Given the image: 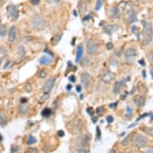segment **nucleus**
Returning <instances> with one entry per match:
<instances>
[{"instance_id":"obj_32","label":"nucleus","mask_w":153,"mask_h":153,"mask_svg":"<svg viewBox=\"0 0 153 153\" xmlns=\"http://www.w3.org/2000/svg\"><path fill=\"white\" fill-rule=\"evenodd\" d=\"M39 77L42 78V79H43V78H46L47 77V72H46V71L45 70H41L40 71H39Z\"/></svg>"},{"instance_id":"obj_3","label":"nucleus","mask_w":153,"mask_h":153,"mask_svg":"<svg viewBox=\"0 0 153 153\" xmlns=\"http://www.w3.org/2000/svg\"><path fill=\"white\" fill-rule=\"evenodd\" d=\"M99 49V43L94 39H89L87 44V51L89 55H96Z\"/></svg>"},{"instance_id":"obj_34","label":"nucleus","mask_w":153,"mask_h":153,"mask_svg":"<svg viewBox=\"0 0 153 153\" xmlns=\"http://www.w3.org/2000/svg\"><path fill=\"white\" fill-rule=\"evenodd\" d=\"M107 122L108 123V124H112L114 122V118L112 116H108L107 117Z\"/></svg>"},{"instance_id":"obj_36","label":"nucleus","mask_w":153,"mask_h":153,"mask_svg":"<svg viewBox=\"0 0 153 153\" xmlns=\"http://www.w3.org/2000/svg\"><path fill=\"white\" fill-rule=\"evenodd\" d=\"M76 153H89V151L86 148H82L78 150Z\"/></svg>"},{"instance_id":"obj_48","label":"nucleus","mask_w":153,"mask_h":153,"mask_svg":"<svg viewBox=\"0 0 153 153\" xmlns=\"http://www.w3.org/2000/svg\"><path fill=\"white\" fill-rule=\"evenodd\" d=\"M44 52L48 53V54H50L51 55H52V56H54V55H53V54H52V52H50V51H48L47 49H46V50H44Z\"/></svg>"},{"instance_id":"obj_37","label":"nucleus","mask_w":153,"mask_h":153,"mask_svg":"<svg viewBox=\"0 0 153 153\" xmlns=\"http://www.w3.org/2000/svg\"><path fill=\"white\" fill-rule=\"evenodd\" d=\"M87 112H88V113L90 116H93V115H94V113H95L94 110H93L92 108H88V109H87Z\"/></svg>"},{"instance_id":"obj_18","label":"nucleus","mask_w":153,"mask_h":153,"mask_svg":"<svg viewBox=\"0 0 153 153\" xmlns=\"http://www.w3.org/2000/svg\"><path fill=\"white\" fill-rule=\"evenodd\" d=\"M39 62L41 65H48L52 62V59L48 55H44L41 57Z\"/></svg>"},{"instance_id":"obj_58","label":"nucleus","mask_w":153,"mask_h":153,"mask_svg":"<svg viewBox=\"0 0 153 153\" xmlns=\"http://www.w3.org/2000/svg\"><path fill=\"white\" fill-rule=\"evenodd\" d=\"M3 0H0V7L3 6Z\"/></svg>"},{"instance_id":"obj_11","label":"nucleus","mask_w":153,"mask_h":153,"mask_svg":"<svg viewBox=\"0 0 153 153\" xmlns=\"http://www.w3.org/2000/svg\"><path fill=\"white\" fill-rule=\"evenodd\" d=\"M102 81L104 83V84H111L112 80H114V74L111 71H107L105 72L103 75H102Z\"/></svg>"},{"instance_id":"obj_22","label":"nucleus","mask_w":153,"mask_h":153,"mask_svg":"<svg viewBox=\"0 0 153 153\" xmlns=\"http://www.w3.org/2000/svg\"><path fill=\"white\" fill-rule=\"evenodd\" d=\"M90 139H91V136H89V134H86L85 136H84V137L81 140V147H85L86 145L88 144Z\"/></svg>"},{"instance_id":"obj_16","label":"nucleus","mask_w":153,"mask_h":153,"mask_svg":"<svg viewBox=\"0 0 153 153\" xmlns=\"http://www.w3.org/2000/svg\"><path fill=\"white\" fill-rule=\"evenodd\" d=\"M78 10H79V12L82 15H84L87 11V2H85L84 0H81L78 4Z\"/></svg>"},{"instance_id":"obj_33","label":"nucleus","mask_w":153,"mask_h":153,"mask_svg":"<svg viewBox=\"0 0 153 153\" xmlns=\"http://www.w3.org/2000/svg\"><path fill=\"white\" fill-rule=\"evenodd\" d=\"M103 112H104V108H103V107H100V108H98L96 109V112L99 116L102 115Z\"/></svg>"},{"instance_id":"obj_9","label":"nucleus","mask_w":153,"mask_h":153,"mask_svg":"<svg viewBox=\"0 0 153 153\" xmlns=\"http://www.w3.org/2000/svg\"><path fill=\"white\" fill-rule=\"evenodd\" d=\"M17 36V31L15 26H12L11 27V28L9 29L8 31V38H7V40H8L9 43H13L15 39H16Z\"/></svg>"},{"instance_id":"obj_5","label":"nucleus","mask_w":153,"mask_h":153,"mask_svg":"<svg viewBox=\"0 0 153 153\" xmlns=\"http://www.w3.org/2000/svg\"><path fill=\"white\" fill-rule=\"evenodd\" d=\"M55 84V78H50L47 80L45 82V84L43 86V92L44 94H49V93L51 92V90L54 88Z\"/></svg>"},{"instance_id":"obj_40","label":"nucleus","mask_w":153,"mask_h":153,"mask_svg":"<svg viewBox=\"0 0 153 153\" xmlns=\"http://www.w3.org/2000/svg\"><path fill=\"white\" fill-rule=\"evenodd\" d=\"M31 4L34 5V6H36V5L39 4L40 0H31Z\"/></svg>"},{"instance_id":"obj_35","label":"nucleus","mask_w":153,"mask_h":153,"mask_svg":"<svg viewBox=\"0 0 153 153\" xmlns=\"http://www.w3.org/2000/svg\"><path fill=\"white\" fill-rule=\"evenodd\" d=\"M96 136H97V139H100L101 132H100V129L99 127H97L96 128Z\"/></svg>"},{"instance_id":"obj_50","label":"nucleus","mask_w":153,"mask_h":153,"mask_svg":"<svg viewBox=\"0 0 153 153\" xmlns=\"http://www.w3.org/2000/svg\"><path fill=\"white\" fill-rule=\"evenodd\" d=\"M97 120H98V118H97V117H93L92 118L93 123H96Z\"/></svg>"},{"instance_id":"obj_61","label":"nucleus","mask_w":153,"mask_h":153,"mask_svg":"<svg viewBox=\"0 0 153 153\" xmlns=\"http://www.w3.org/2000/svg\"><path fill=\"white\" fill-rule=\"evenodd\" d=\"M2 140H3V137H2V136H1V134H0V142H1Z\"/></svg>"},{"instance_id":"obj_53","label":"nucleus","mask_w":153,"mask_h":153,"mask_svg":"<svg viewBox=\"0 0 153 153\" xmlns=\"http://www.w3.org/2000/svg\"><path fill=\"white\" fill-rule=\"evenodd\" d=\"M9 63H10V61H8L7 63H6V65H5L4 67H3V69L7 68V67H8V66H9Z\"/></svg>"},{"instance_id":"obj_14","label":"nucleus","mask_w":153,"mask_h":153,"mask_svg":"<svg viewBox=\"0 0 153 153\" xmlns=\"http://www.w3.org/2000/svg\"><path fill=\"white\" fill-rule=\"evenodd\" d=\"M124 85V82L123 81H116L114 84V88H113V93L115 95H117L121 92V89L123 88Z\"/></svg>"},{"instance_id":"obj_44","label":"nucleus","mask_w":153,"mask_h":153,"mask_svg":"<svg viewBox=\"0 0 153 153\" xmlns=\"http://www.w3.org/2000/svg\"><path fill=\"white\" fill-rule=\"evenodd\" d=\"M20 102H21V104H27V100L26 98H22Z\"/></svg>"},{"instance_id":"obj_62","label":"nucleus","mask_w":153,"mask_h":153,"mask_svg":"<svg viewBox=\"0 0 153 153\" xmlns=\"http://www.w3.org/2000/svg\"><path fill=\"white\" fill-rule=\"evenodd\" d=\"M85 2H89V1H91V0H84Z\"/></svg>"},{"instance_id":"obj_42","label":"nucleus","mask_w":153,"mask_h":153,"mask_svg":"<svg viewBox=\"0 0 153 153\" xmlns=\"http://www.w3.org/2000/svg\"><path fill=\"white\" fill-rule=\"evenodd\" d=\"M57 134H58V136L59 137H63L64 136L65 133L63 131H62V130H59V131H58V132H57Z\"/></svg>"},{"instance_id":"obj_30","label":"nucleus","mask_w":153,"mask_h":153,"mask_svg":"<svg viewBox=\"0 0 153 153\" xmlns=\"http://www.w3.org/2000/svg\"><path fill=\"white\" fill-rule=\"evenodd\" d=\"M11 153H20V148L17 146H12L11 149Z\"/></svg>"},{"instance_id":"obj_21","label":"nucleus","mask_w":153,"mask_h":153,"mask_svg":"<svg viewBox=\"0 0 153 153\" xmlns=\"http://www.w3.org/2000/svg\"><path fill=\"white\" fill-rule=\"evenodd\" d=\"M7 55V49L3 47H0V64L2 63L3 60L4 59Z\"/></svg>"},{"instance_id":"obj_59","label":"nucleus","mask_w":153,"mask_h":153,"mask_svg":"<svg viewBox=\"0 0 153 153\" xmlns=\"http://www.w3.org/2000/svg\"><path fill=\"white\" fill-rule=\"evenodd\" d=\"M109 153H117V152L115 151V150H114V149H112V150H111V151H110V152Z\"/></svg>"},{"instance_id":"obj_45","label":"nucleus","mask_w":153,"mask_h":153,"mask_svg":"<svg viewBox=\"0 0 153 153\" xmlns=\"http://www.w3.org/2000/svg\"><path fill=\"white\" fill-rule=\"evenodd\" d=\"M69 80L71 81V83H74V82L75 81V78L74 75H71V76L69 77Z\"/></svg>"},{"instance_id":"obj_56","label":"nucleus","mask_w":153,"mask_h":153,"mask_svg":"<svg viewBox=\"0 0 153 153\" xmlns=\"http://www.w3.org/2000/svg\"><path fill=\"white\" fill-rule=\"evenodd\" d=\"M140 63L142 66H144L145 65V63L144 62V59H142V60H140Z\"/></svg>"},{"instance_id":"obj_23","label":"nucleus","mask_w":153,"mask_h":153,"mask_svg":"<svg viewBox=\"0 0 153 153\" xmlns=\"http://www.w3.org/2000/svg\"><path fill=\"white\" fill-rule=\"evenodd\" d=\"M7 124V119L5 116V114L3 112L0 111V124L2 126H4Z\"/></svg>"},{"instance_id":"obj_28","label":"nucleus","mask_w":153,"mask_h":153,"mask_svg":"<svg viewBox=\"0 0 153 153\" xmlns=\"http://www.w3.org/2000/svg\"><path fill=\"white\" fill-rule=\"evenodd\" d=\"M36 139L35 138V137L33 136H29L28 139H27V144H35L36 143Z\"/></svg>"},{"instance_id":"obj_38","label":"nucleus","mask_w":153,"mask_h":153,"mask_svg":"<svg viewBox=\"0 0 153 153\" xmlns=\"http://www.w3.org/2000/svg\"><path fill=\"white\" fill-rule=\"evenodd\" d=\"M106 47H107L108 50H112L114 47V45H113L112 43H108L107 45H106Z\"/></svg>"},{"instance_id":"obj_52","label":"nucleus","mask_w":153,"mask_h":153,"mask_svg":"<svg viewBox=\"0 0 153 153\" xmlns=\"http://www.w3.org/2000/svg\"><path fill=\"white\" fill-rule=\"evenodd\" d=\"M71 88H72V86H71V84H69V85H67V89L68 91H70V90H71Z\"/></svg>"},{"instance_id":"obj_39","label":"nucleus","mask_w":153,"mask_h":153,"mask_svg":"<svg viewBox=\"0 0 153 153\" xmlns=\"http://www.w3.org/2000/svg\"><path fill=\"white\" fill-rule=\"evenodd\" d=\"M132 108H131L130 107H127V116H130L132 115Z\"/></svg>"},{"instance_id":"obj_43","label":"nucleus","mask_w":153,"mask_h":153,"mask_svg":"<svg viewBox=\"0 0 153 153\" xmlns=\"http://www.w3.org/2000/svg\"><path fill=\"white\" fill-rule=\"evenodd\" d=\"M29 152H32V153H37V149L35 148H30L28 150Z\"/></svg>"},{"instance_id":"obj_7","label":"nucleus","mask_w":153,"mask_h":153,"mask_svg":"<svg viewBox=\"0 0 153 153\" xmlns=\"http://www.w3.org/2000/svg\"><path fill=\"white\" fill-rule=\"evenodd\" d=\"M80 83L85 88H89L92 84V76L90 75V74L87 72L82 73L80 75Z\"/></svg>"},{"instance_id":"obj_24","label":"nucleus","mask_w":153,"mask_h":153,"mask_svg":"<svg viewBox=\"0 0 153 153\" xmlns=\"http://www.w3.org/2000/svg\"><path fill=\"white\" fill-rule=\"evenodd\" d=\"M28 107L26 104H21L20 107H19V112L22 115H24L26 113L28 112Z\"/></svg>"},{"instance_id":"obj_4","label":"nucleus","mask_w":153,"mask_h":153,"mask_svg":"<svg viewBox=\"0 0 153 153\" xmlns=\"http://www.w3.org/2000/svg\"><path fill=\"white\" fill-rule=\"evenodd\" d=\"M7 13L10 18L13 19H18L19 16V11L15 5L10 4L7 7Z\"/></svg>"},{"instance_id":"obj_13","label":"nucleus","mask_w":153,"mask_h":153,"mask_svg":"<svg viewBox=\"0 0 153 153\" xmlns=\"http://www.w3.org/2000/svg\"><path fill=\"white\" fill-rule=\"evenodd\" d=\"M117 28V25H107L104 27V31L108 35H112V33L116 31Z\"/></svg>"},{"instance_id":"obj_15","label":"nucleus","mask_w":153,"mask_h":153,"mask_svg":"<svg viewBox=\"0 0 153 153\" xmlns=\"http://www.w3.org/2000/svg\"><path fill=\"white\" fill-rule=\"evenodd\" d=\"M84 55V47L82 45H79L77 47L76 50V59H75V62L76 63H80L82 59V57Z\"/></svg>"},{"instance_id":"obj_49","label":"nucleus","mask_w":153,"mask_h":153,"mask_svg":"<svg viewBox=\"0 0 153 153\" xmlns=\"http://www.w3.org/2000/svg\"><path fill=\"white\" fill-rule=\"evenodd\" d=\"M46 2H47L49 3H52L56 2V0H46Z\"/></svg>"},{"instance_id":"obj_25","label":"nucleus","mask_w":153,"mask_h":153,"mask_svg":"<svg viewBox=\"0 0 153 153\" xmlns=\"http://www.w3.org/2000/svg\"><path fill=\"white\" fill-rule=\"evenodd\" d=\"M51 109L48 108H46L43 110V112H42V116L43 117H46V118H47L49 117L51 115Z\"/></svg>"},{"instance_id":"obj_17","label":"nucleus","mask_w":153,"mask_h":153,"mask_svg":"<svg viewBox=\"0 0 153 153\" xmlns=\"http://www.w3.org/2000/svg\"><path fill=\"white\" fill-rule=\"evenodd\" d=\"M71 131L73 132H80L82 129V124H81L80 122L79 121H75V122H72L71 123Z\"/></svg>"},{"instance_id":"obj_31","label":"nucleus","mask_w":153,"mask_h":153,"mask_svg":"<svg viewBox=\"0 0 153 153\" xmlns=\"http://www.w3.org/2000/svg\"><path fill=\"white\" fill-rule=\"evenodd\" d=\"M131 140V135H129L128 136L125 138L124 140L122 141V145H127L128 144H129V142Z\"/></svg>"},{"instance_id":"obj_1","label":"nucleus","mask_w":153,"mask_h":153,"mask_svg":"<svg viewBox=\"0 0 153 153\" xmlns=\"http://www.w3.org/2000/svg\"><path fill=\"white\" fill-rule=\"evenodd\" d=\"M31 28L36 31H43L47 27V22L43 17L40 15H35L32 17L31 19Z\"/></svg>"},{"instance_id":"obj_12","label":"nucleus","mask_w":153,"mask_h":153,"mask_svg":"<svg viewBox=\"0 0 153 153\" xmlns=\"http://www.w3.org/2000/svg\"><path fill=\"white\" fill-rule=\"evenodd\" d=\"M137 55V51L136 49L134 48V47H129L124 52V56L126 59H130V58H132L135 57Z\"/></svg>"},{"instance_id":"obj_6","label":"nucleus","mask_w":153,"mask_h":153,"mask_svg":"<svg viewBox=\"0 0 153 153\" xmlns=\"http://www.w3.org/2000/svg\"><path fill=\"white\" fill-rule=\"evenodd\" d=\"M148 143V140L147 138L143 136V135H140V134H138L136 135V136L135 137V140H134V144L136 146L137 148H144V146H146Z\"/></svg>"},{"instance_id":"obj_47","label":"nucleus","mask_w":153,"mask_h":153,"mask_svg":"<svg viewBox=\"0 0 153 153\" xmlns=\"http://www.w3.org/2000/svg\"><path fill=\"white\" fill-rule=\"evenodd\" d=\"M144 153H153V149H148V150H146V152Z\"/></svg>"},{"instance_id":"obj_54","label":"nucleus","mask_w":153,"mask_h":153,"mask_svg":"<svg viewBox=\"0 0 153 153\" xmlns=\"http://www.w3.org/2000/svg\"><path fill=\"white\" fill-rule=\"evenodd\" d=\"M149 134H151L152 136H153V128H149Z\"/></svg>"},{"instance_id":"obj_41","label":"nucleus","mask_w":153,"mask_h":153,"mask_svg":"<svg viewBox=\"0 0 153 153\" xmlns=\"http://www.w3.org/2000/svg\"><path fill=\"white\" fill-rule=\"evenodd\" d=\"M91 19H92V15H86V16L83 18V21H88Z\"/></svg>"},{"instance_id":"obj_55","label":"nucleus","mask_w":153,"mask_h":153,"mask_svg":"<svg viewBox=\"0 0 153 153\" xmlns=\"http://www.w3.org/2000/svg\"><path fill=\"white\" fill-rule=\"evenodd\" d=\"M139 2H141V3H147V2H149L151 0H138Z\"/></svg>"},{"instance_id":"obj_8","label":"nucleus","mask_w":153,"mask_h":153,"mask_svg":"<svg viewBox=\"0 0 153 153\" xmlns=\"http://www.w3.org/2000/svg\"><path fill=\"white\" fill-rule=\"evenodd\" d=\"M126 19L128 23H132L137 19V12L134 8H132L129 10L126 16Z\"/></svg>"},{"instance_id":"obj_29","label":"nucleus","mask_w":153,"mask_h":153,"mask_svg":"<svg viewBox=\"0 0 153 153\" xmlns=\"http://www.w3.org/2000/svg\"><path fill=\"white\" fill-rule=\"evenodd\" d=\"M18 51H19V54L20 55H24L25 54H26V50H25V48L22 45H19L18 47Z\"/></svg>"},{"instance_id":"obj_26","label":"nucleus","mask_w":153,"mask_h":153,"mask_svg":"<svg viewBox=\"0 0 153 153\" xmlns=\"http://www.w3.org/2000/svg\"><path fill=\"white\" fill-rule=\"evenodd\" d=\"M7 35V27L5 25H3L0 27V38L4 37Z\"/></svg>"},{"instance_id":"obj_57","label":"nucleus","mask_w":153,"mask_h":153,"mask_svg":"<svg viewBox=\"0 0 153 153\" xmlns=\"http://www.w3.org/2000/svg\"><path fill=\"white\" fill-rule=\"evenodd\" d=\"M150 74H151V75H152V77L153 79V67H152L151 70H150Z\"/></svg>"},{"instance_id":"obj_51","label":"nucleus","mask_w":153,"mask_h":153,"mask_svg":"<svg viewBox=\"0 0 153 153\" xmlns=\"http://www.w3.org/2000/svg\"><path fill=\"white\" fill-rule=\"evenodd\" d=\"M116 105H117V102L116 103H115V104H110L109 106H110V108H114V107H116Z\"/></svg>"},{"instance_id":"obj_20","label":"nucleus","mask_w":153,"mask_h":153,"mask_svg":"<svg viewBox=\"0 0 153 153\" xmlns=\"http://www.w3.org/2000/svg\"><path fill=\"white\" fill-rule=\"evenodd\" d=\"M111 14L114 19H120V11L118 7H114L111 10Z\"/></svg>"},{"instance_id":"obj_60","label":"nucleus","mask_w":153,"mask_h":153,"mask_svg":"<svg viewBox=\"0 0 153 153\" xmlns=\"http://www.w3.org/2000/svg\"><path fill=\"white\" fill-rule=\"evenodd\" d=\"M150 58H151V59H152V60H153V52H152V54H151V56H150Z\"/></svg>"},{"instance_id":"obj_27","label":"nucleus","mask_w":153,"mask_h":153,"mask_svg":"<svg viewBox=\"0 0 153 153\" xmlns=\"http://www.w3.org/2000/svg\"><path fill=\"white\" fill-rule=\"evenodd\" d=\"M104 0H97L96 3V7H95L96 11H100L104 4Z\"/></svg>"},{"instance_id":"obj_46","label":"nucleus","mask_w":153,"mask_h":153,"mask_svg":"<svg viewBox=\"0 0 153 153\" xmlns=\"http://www.w3.org/2000/svg\"><path fill=\"white\" fill-rule=\"evenodd\" d=\"M81 90H82V88H81L80 85H78L76 87V92H80Z\"/></svg>"},{"instance_id":"obj_2","label":"nucleus","mask_w":153,"mask_h":153,"mask_svg":"<svg viewBox=\"0 0 153 153\" xmlns=\"http://www.w3.org/2000/svg\"><path fill=\"white\" fill-rule=\"evenodd\" d=\"M141 23L143 25V33H144V44H148L150 41L152 40V37L153 35L152 26L148 21H141Z\"/></svg>"},{"instance_id":"obj_19","label":"nucleus","mask_w":153,"mask_h":153,"mask_svg":"<svg viewBox=\"0 0 153 153\" xmlns=\"http://www.w3.org/2000/svg\"><path fill=\"white\" fill-rule=\"evenodd\" d=\"M62 37H63V33H59V34H57V35H55V36L53 37L51 41L53 46H56L60 42Z\"/></svg>"},{"instance_id":"obj_10","label":"nucleus","mask_w":153,"mask_h":153,"mask_svg":"<svg viewBox=\"0 0 153 153\" xmlns=\"http://www.w3.org/2000/svg\"><path fill=\"white\" fill-rule=\"evenodd\" d=\"M133 101L136 106L138 108H142L145 104V97L141 95H137L133 98Z\"/></svg>"}]
</instances>
